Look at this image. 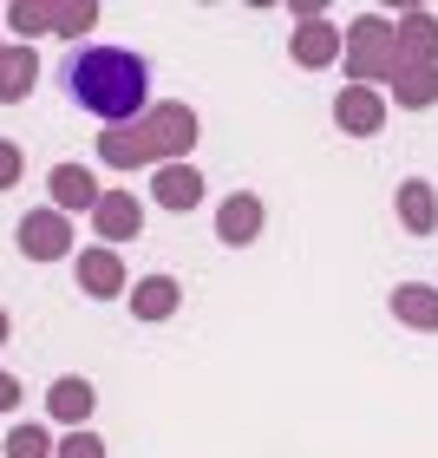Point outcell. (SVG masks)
<instances>
[{"label": "cell", "mask_w": 438, "mask_h": 458, "mask_svg": "<svg viewBox=\"0 0 438 458\" xmlns=\"http://www.w3.org/2000/svg\"><path fill=\"white\" fill-rule=\"evenodd\" d=\"M92 406H98V393H92V380H79V373L46 386V412H53V426H66V432H86Z\"/></svg>", "instance_id": "cell-12"}, {"label": "cell", "mask_w": 438, "mask_h": 458, "mask_svg": "<svg viewBox=\"0 0 438 458\" xmlns=\"http://www.w3.org/2000/svg\"><path fill=\"white\" fill-rule=\"evenodd\" d=\"M20 400H27V386H20L13 373L0 367V412H20Z\"/></svg>", "instance_id": "cell-24"}, {"label": "cell", "mask_w": 438, "mask_h": 458, "mask_svg": "<svg viewBox=\"0 0 438 458\" xmlns=\"http://www.w3.org/2000/svg\"><path fill=\"white\" fill-rule=\"evenodd\" d=\"M13 242H20V256L27 262H66L72 256V242H79V229H72V216L66 210H27L13 223Z\"/></svg>", "instance_id": "cell-4"}, {"label": "cell", "mask_w": 438, "mask_h": 458, "mask_svg": "<svg viewBox=\"0 0 438 458\" xmlns=\"http://www.w3.org/2000/svg\"><path fill=\"white\" fill-rule=\"evenodd\" d=\"M53 445H59L53 432L27 420V426H13V432H7V445H0V452H7V458H53Z\"/></svg>", "instance_id": "cell-20"}, {"label": "cell", "mask_w": 438, "mask_h": 458, "mask_svg": "<svg viewBox=\"0 0 438 458\" xmlns=\"http://www.w3.org/2000/svg\"><path fill=\"white\" fill-rule=\"evenodd\" d=\"M341 47H347V33L333 27V20H301V27L288 33V59H295L301 72L333 66V59H341Z\"/></svg>", "instance_id": "cell-7"}, {"label": "cell", "mask_w": 438, "mask_h": 458, "mask_svg": "<svg viewBox=\"0 0 438 458\" xmlns=\"http://www.w3.org/2000/svg\"><path fill=\"white\" fill-rule=\"evenodd\" d=\"M79 288H86L92 301H118L124 288H131V276H124V256L105 242H92V249H79Z\"/></svg>", "instance_id": "cell-8"}, {"label": "cell", "mask_w": 438, "mask_h": 458, "mask_svg": "<svg viewBox=\"0 0 438 458\" xmlns=\"http://www.w3.org/2000/svg\"><path fill=\"white\" fill-rule=\"evenodd\" d=\"M53 458H105V439H98V432H66V439L53 445Z\"/></svg>", "instance_id": "cell-22"}, {"label": "cell", "mask_w": 438, "mask_h": 458, "mask_svg": "<svg viewBox=\"0 0 438 458\" xmlns=\"http://www.w3.org/2000/svg\"><path fill=\"white\" fill-rule=\"evenodd\" d=\"M53 13H59V0H13V7H7V27L20 33V47H33L39 33H53Z\"/></svg>", "instance_id": "cell-19"}, {"label": "cell", "mask_w": 438, "mask_h": 458, "mask_svg": "<svg viewBox=\"0 0 438 458\" xmlns=\"http://www.w3.org/2000/svg\"><path fill=\"white\" fill-rule=\"evenodd\" d=\"M197 112L183 98H157L144 118L131 124H105L98 131V164L105 171H164V164H190V144H197Z\"/></svg>", "instance_id": "cell-2"}, {"label": "cell", "mask_w": 438, "mask_h": 458, "mask_svg": "<svg viewBox=\"0 0 438 458\" xmlns=\"http://www.w3.org/2000/svg\"><path fill=\"white\" fill-rule=\"evenodd\" d=\"M53 210H66V216H79V210H98V197H105V183H98L92 171H86V164H53Z\"/></svg>", "instance_id": "cell-11"}, {"label": "cell", "mask_w": 438, "mask_h": 458, "mask_svg": "<svg viewBox=\"0 0 438 458\" xmlns=\"http://www.w3.org/2000/svg\"><path fill=\"white\" fill-rule=\"evenodd\" d=\"M7 335H13V321H7V308H0V347H7Z\"/></svg>", "instance_id": "cell-25"}, {"label": "cell", "mask_w": 438, "mask_h": 458, "mask_svg": "<svg viewBox=\"0 0 438 458\" xmlns=\"http://www.w3.org/2000/svg\"><path fill=\"white\" fill-rule=\"evenodd\" d=\"M92 229H98V242H105V249L138 242L144 236V203L131 191H105V197H98V210H92Z\"/></svg>", "instance_id": "cell-6"}, {"label": "cell", "mask_w": 438, "mask_h": 458, "mask_svg": "<svg viewBox=\"0 0 438 458\" xmlns=\"http://www.w3.org/2000/svg\"><path fill=\"white\" fill-rule=\"evenodd\" d=\"M151 197L164 203V210H197V203H203V171H197V164H164V171L151 177Z\"/></svg>", "instance_id": "cell-15"}, {"label": "cell", "mask_w": 438, "mask_h": 458, "mask_svg": "<svg viewBox=\"0 0 438 458\" xmlns=\"http://www.w3.org/2000/svg\"><path fill=\"white\" fill-rule=\"evenodd\" d=\"M0 59H7V47H0Z\"/></svg>", "instance_id": "cell-26"}, {"label": "cell", "mask_w": 438, "mask_h": 458, "mask_svg": "<svg viewBox=\"0 0 438 458\" xmlns=\"http://www.w3.org/2000/svg\"><path fill=\"white\" fill-rule=\"evenodd\" d=\"M262 197L256 191H236V197H223L216 203V236L229 242V249H248V242H256L262 236Z\"/></svg>", "instance_id": "cell-10"}, {"label": "cell", "mask_w": 438, "mask_h": 458, "mask_svg": "<svg viewBox=\"0 0 438 458\" xmlns=\"http://www.w3.org/2000/svg\"><path fill=\"white\" fill-rule=\"evenodd\" d=\"M392 106L432 112L438 106V66H406V59H400V72H392Z\"/></svg>", "instance_id": "cell-17"}, {"label": "cell", "mask_w": 438, "mask_h": 458, "mask_svg": "<svg viewBox=\"0 0 438 458\" xmlns=\"http://www.w3.org/2000/svg\"><path fill=\"white\" fill-rule=\"evenodd\" d=\"M333 124H341L347 138H380L386 131V92L380 86H341V98H333Z\"/></svg>", "instance_id": "cell-5"}, {"label": "cell", "mask_w": 438, "mask_h": 458, "mask_svg": "<svg viewBox=\"0 0 438 458\" xmlns=\"http://www.w3.org/2000/svg\"><path fill=\"white\" fill-rule=\"evenodd\" d=\"M20 177H27V157H20L13 138H0V191H13Z\"/></svg>", "instance_id": "cell-23"}, {"label": "cell", "mask_w": 438, "mask_h": 458, "mask_svg": "<svg viewBox=\"0 0 438 458\" xmlns=\"http://www.w3.org/2000/svg\"><path fill=\"white\" fill-rule=\"evenodd\" d=\"M341 59H347L353 86H392V72H400V27L386 13H353Z\"/></svg>", "instance_id": "cell-3"}, {"label": "cell", "mask_w": 438, "mask_h": 458, "mask_svg": "<svg viewBox=\"0 0 438 458\" xmlns=\"http://www.w3.org/2000/svg\"><path fill=\"white\" fill-rule=\"evenodd\" d=\"M392 308V321L412 327V335H438V282H400L386 295Z\"/></svg>", "instance_id": "cell-9"}, {"label": "cell", "mask_w": 438, "mask_h": 458, "mask_svg": "<svg viewBox=\"0 0 438 458\" xmlns=\"http://www.w3.org/2000/svg\"><path fill=\"white\" fill-rule=\"evenodd\" d=\"M66 98L105 124H131L151 112V66L131 47H86L66 59Z\"/></svg>", "instance_id": "cell-1"}, {"label": "cell", "mask_w": 438, "mask_h": 458, "mask_svg": "<svg viewBox=\"0 0 438 458\" xmlns=\"http://www.w3.org/2000/svg\"><path fill=\"white\" fill-rule=\"evenodd\" d=\"M392 210H400L406 236H432V229H438V191H432V177H406L400 191H392Z\"/></svg>", "instance_id": "cell-13"}, {"label": "cell", "mask_w": 438, "mask_h": 458, "mask_svg": "<svg viewBox=\"0 0 438 458\" xmlns=\"http://www.w3.org/2000/svg\"><path fill=\"white\" fill-rule=\"evenodd\" d=\"M39 86V53L33 47H7V59H0V106H20Z\"/></svg>", "instance_id": "cell-18"}, {"label": "cell", "mask_w": 438, "mask_h": 458, "mask_svg": "<svg viewBox=\"0 0 438 458\" xmlns=\"http://www.w3.org/2000/svg\"><path fill=\"white\" fill-rule=\"evenodd\" d=\"M92 27H98V0H59V13H53V33L79 39V33H92Z\"/></svg>", "instance_id": "cell-21"}, {"label": "cell", "mask_w": 438, "mask_h": 458, "mask_svg": "<svg viewBox=\"0 0 438 458\" xmlns=\"http://www.w3.org/2000/svg\"><path fill=\"white\" fill-rule=\"evenodd\" d=\"M392 27H400V59L406 66H438V13L406 7Z\"/></svg>", "instance_id": "cell-14"}, {"label": "cell", "mask_w": 438, "mask_h": 458, "mask_svg": "<svg viewBox=\"0 0 438 458\" xmlns=\"http://www.w3.org/2000/svg\"><path fill=\"white\" fill-rule=\"evenodd\" d=\"M183 308V282L177 276H144V282H131V315L138 321H171Z\"/></svg>", "instance_id": "cell-16"}]
</instances>
